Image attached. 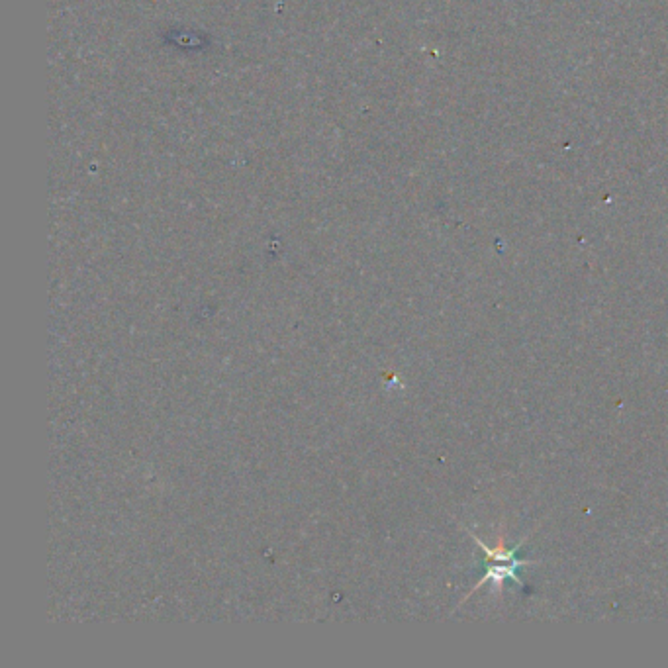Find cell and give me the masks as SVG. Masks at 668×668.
<instances>
[{"mask_svg": "<svg viewBox=\"0 0 668 668\" xmlns=\"http://www.w3.org/2000/svg\"><path fill=\"white\" fill-rule=\"evenodd\" d=\"M471 537H473V541L477 543L478 549H482L484 555H486V574H484V576L478 580L477 584L473 586V590L461 600V604L467 602L469 596L475 594L478 588H482L486 582H494L498 594H502V590H504V582H506V580H514L516 584L525 586L524 580L518 576V569H522V567H531V565H539L537 561H524V559L518 557V551L524 547L527 537L522 539L516 547L506 545L504 537H500L492 547L486 545V543H484L478 535H475V533H471Z\"/></svg>", "mask_w": 668, "mask_h": 668, "instance_id": "cell-1", "label": "cell"}]
</instances>
